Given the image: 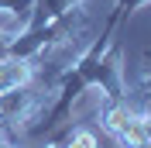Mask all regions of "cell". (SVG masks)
Masks as SVG:
<instances>
[{"label":"cell","mask_w":151,"mask_h":148,"mask_svg":"<svg viewBox=\"0 0 151 148\" xmlns=\"http://www.w3.org/2000/svg\"><path fill=\"white\" fill-rule=\"evenodd\" d=\"M65 148H96V141H93V134H72V141H69Z\"/></svg>","instance_id":"3"},{"label":"cell","mask_w":151,"mask_h":148,"mask_svg":"<svg viewBox=\"0 0 151 148\" xmlns=\"http://www.w3.org/2000/svg\"><path fill=\"white\" fill-rule=\"evenodd\" d=\"M21 83H28V65L21 59H0V93H14Z\"/></svg>","instance_id":"1"},{"label":"cell","mask_w":151,"mask_h":148,"mask_svg":"<svg viewBox=\"0 0 151 148\" xmlns=\"http://www.w3.org/2000/svg\"><path fill=\"white\" fill-rule=\"evenodd\" d=\"M141 141H151V114L137 117V145H141Z\"/></svg>","instance_id":"2"}]
</instances>
